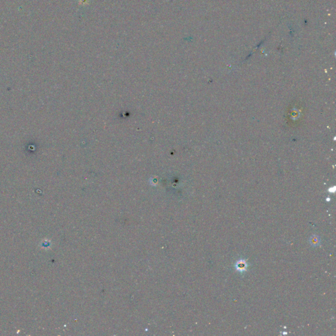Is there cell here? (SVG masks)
Masks as SVG:
<instances>
[{
	"label": "cell",
	"instance_id": "obj_1",
	"mask_svg": "<svg viewBox=\"0 0 336 336\" xmlns=\"http://www.w3.org/2000/svg\"><path fill=\"white\" fill-rule=\"evenodd\" d=\"M235 267H236V269L238 270L239 272H242L244 271H245V270H246V269H247L248 264H247V263H246V260L240 259V260L238 261L236 263Z\"/></svg>",
	"mask_w": 336,
	"mask_h": 336
}]
</instances>
